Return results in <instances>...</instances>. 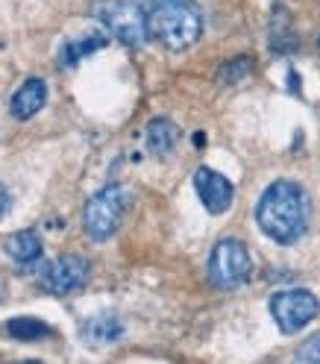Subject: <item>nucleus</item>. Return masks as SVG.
<instances>
[{"mask_svg":"<svg viewBox=\"0 0 320 364\" xmlns=\"http://www.w3.org/2000/svg\"><path fill=\"white\" fill-rule=\"evenodd\" d=\"M309 218H311V200L306 188L294 179H277L259 197L256 220L262 232L282 247L297 244L306 235Z\"/></svg>","mask_w":320,"mask_h":364,"instance_id":"nucleus-1","label":"nucleus"},{"mask_svg":"<svg viewBox=\"0 0 320 364\" xmlns=\"http://www.w3.org/2000/svg\"><path fill=\"white\" fill-rule=\"evenodd\" d=\"M147 33L168 50H186L203 36V12L197 0H142Z\"/></svg>","mask_w":320,"mask_h":364,"instance_id":"nucleus-2","label":"nucleus"},{"mask_svg":"<svg viewBox=\"0 0 320 364\" xmlns=\"http://www.w3.org/2000/svg\"><path fill=\"white\" fill-rule=\"evenodd\" d=\"M91 15L109 30L112 38H118L127 48H142L150 38L142 4H132V0H95Z\"/></svg>","mask_w":320,"mask_h":364,"instance_id":"nucleus-3","label":"nucleus"},{"mask_svg":"<svg viewBox=\"0 0 320 364\" xmlns=\"http://www.w3.org/2000/svg\"><path fill=\"white\" fill-rule=\"evenodd\" d=\"M127 209V191L121 186H103L95 197L85 203V235L91 241H109L112 235L118 232L121 218Z\"/></svg>","mask_w":320,"mask_h":364,"instance_id":"nucleus-4","label":"nucleus"},{"mask_svg":"<svg viewBox=\"0 0 320 364\" xmlns=\"http://www.w3.org/2000/svg\"><path fill=\"white\" fill-rule=\"evenodd\" d=\"M250 270H253V262H250L247 247L238 238H223L215 244L209 256V279L215 288L233 291L244 285L250 279Z\"/></svg>","mask_w":320,"mask_h":364,"instance_id":"nucleus-5","label":"nucleus"},{"mask_svg":"<svg viewBox=\"0 0 320 364\" xmlns=\"http://www.w3.org/2000/svg\"><path fill=\"white\" fill-rule=\"evenodd\" d=\"M320 311V303L311 291L306 288H291V291H277L270 297V314L277 326L285 332V335H294L306 329Z\"/></svg>","mask_w":320,"mask_h":364,"instance_id":"nucleus-6","label":"nucleus"},{"mask_svg":"<svg viewBox=\"0 0 320 364\" xmlns=\"http://www.w3.org/2000/svg\"><path fill=\"white\" fill-rule=\"evenodd\" d=\"M88 279H91V262L82 256H59L44 264L38 273L41 288L56 294V297H68V294L85 288Z\"/></svg>","mask_w":320,"mask_h":364,"instance_id":"nucleus-7","label":"nucleus"},{"mask_svg":"<svg viewBox=\"0 0 320 364\" xmlns=\"http://www.w3.org/2000/svg\"><path fill=\"white\" fill-rule=\"evenodd\" d=\"M194 191H197L203 209L209 215H223L226 209L233 206V197H235L233 182L226 179L223 173L212 171V168H200L194 173Z\"/></svg>","mask_w":320,"mask_h":364,"instance_id":"nucleus-8","label":"nucleus"},{"mask_svg":"<svg viewBox=\"0 0 320 364\" xmlns=\"http://www.w3.org/2000/svg\"><path fill=\"white\" fill-rule=\"evenodd\" d=\"M44 103H48V85H44V80H27L12 97V115L18 121H27L38 109H44Z\"/></svg>","mask_w":320,"mask_h":364,"instance_id":"nucleus-9","label":"nucleus"},{"mask_svg":"<svg viewBox=\"0 0 320 364\" xmlns=\"http://www.w3.org/2000/svg\"><path fill=\"white\" fill-rule=\"evenodd\" d=\"M176 141H179V129H176V124L174 121H168V118H153L150 124H147V129H144V144H147V150L153 153V156H168L174 147H176Z\"/></svg>","mask_w":320,"mask_h":364,"instance_id":"nucleus-10","label":"nucleus"},{"mask_svg":"<svg viewBox=\"0 0 320 364\" xmlns=\"http://www.w3.org/2000/svg\"><path fill=\"white\" fill-rule=\"evenodd\" d=\"M41 238L33 232V230H21V232H15V235H9V241H6V253H9V259L18 264V267H30V264H36L38 259H41Z\"/></svg>","mask_w":320,"mask_h":364,"instance_id":"nucleus-11","label":"nucleus"},{"mask_svg":"<svg viewBox=\"0 0 320 364\" xmlns=\"http://www.w3.org/2000/svg\"><path fill=\"white\" fill-rule=\"evenodd\" d=\"M106 44H109V38H106L103 33H88V36H82V38L65 41V44H62V50H59V59H62L65 68H74V65H80L85 56L103 50Z\"/></svg>","mask_w":320,"mask_h":364,"instance_id":"nucleus-12","label":"nucleus"},{"mask_svg":"<svg viewBox=\"0 0 320 364\" xmlns=\"http://www.w3.org/2000/svg\"><path fill=\"white\" fill-rule=\"evenodd\" d=\"M121 335H124V326H121L118 317H112V314L91 317V321H85V326H82V338H85V344H91V347L115 344Z\"/></svg>","mask_w":320,"mask_h":364,"instance_id":"nucleus-13","label":"nucleus"},{"mask_svg":"<svg viewBox=\"0 0 320 364\" xmlns=\"http://www.w3.org/2000/svg\"><path fill=\"white\" fill-rule=\"evenodd\" d=\"M9 335L18 341H36V338H48L50 329L44 326L36 317H12L9 321Z\"/></svg>","mask_w":320,"mask_h":364,"instance_id":"nucleus-14","label":"nucleus"},{"mask_svg":"<svg viewBox=\"0 0 320 364\" xmlns=\"http://www.w3.org/2000/svg\"><path fill=\"white\" fill-rule=\"evenodd\" d=\"M250 68H253V59H250V56L233 59V62H226L220 71H218V80L226 82V85H233V82H238V80H244L250 74Z\"/></svg>","mask_w":320,"mask_h":364,"instance_id":"nucleus-15","label":"nucleus"},{"mask_svg":"<svg viewBox=\"0 0 320 364\" xmlns=\"http://www.w3.org/2000/svg\"><path fill=\"white\" fill-rule=\"evenodd\" d=\"M297 361L303 364H320V332H314L309 341L297 347Z\"/></svg>","mask_w":320,"mask_h":364,"instance_id":"nucleus-16","label":"nucleus"},{"mask_svg":"<svg viewBox=\"0 0 320 364\" xmlns=\"http://www.w3.org/2000/svg\"><path fill=\"white\" fill-rule=\"evenodd\" d=\"M9 209H12V197H9L6 186H0V218H6Z\"/></svg>","mask_w":320,"mask_h":364,"instance_id":"nucleus-17","label":"nucleus"}]
</instances>
